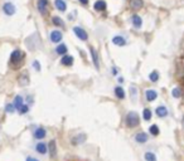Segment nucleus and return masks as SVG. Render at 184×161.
Returning a JSON list of instances; mask_svg holds the SVG:
<instances>
[{
    "label": "nucleus",
    "mask_w": 184,
    "mask_h": 161,
    "mask_svg": "<svg viewBox=\"0 0 184 161\" xmlns=\"http://www.w3.org/2000/svg\"><path fill=\"white\" fill-rule=\"evenodd\" d=\"M152 116H153V113H152V111H150L149 108H145L144 111H143V118L145 121H150L152 120Z\"/></svg>",
    "instance_id": "nucleus-27"
},
{
    "label": "nucleus",
    "mask_w": 184,
    "mask_h": 161,
    "mask_svg": "<svg viewBox=\"0 0 184 161\" xmlns=\"http://www.w3.org/2000/svg\"><path fill=\"white\" fill-rule=\"evenodd\" d=\"M145 97L148 102H153L158 98V92L155 89H146L145 91Z\"/></svg>",
    "instance_id": "nucleus-11"
},
{
    "label": "nucleus",
    "mask_w": 184,
    "mask_h": 161,
    "mask_svg": "<svg viewBox=\"0 0 184 161\" xmlns=\"http://www.w3.org/2000/svg\"><path fill=\"white\" fill-rule=\"evenodd\" d=\"M148 140H149V136L145 132H138L135 135V141L138 143H145V142H148Z\"/></svg>",
    "instance_id": "nucleus-12"
},
{
    "label": "nucleus",
    "mask_w": 184,
    "mask_h": 161,
    "mask_svg": "<svg viewBox=\"0 0 184 161\" xmlns=\"http://www.w3.org/2000/svg\"><path fill=\"white\" fill-rule=\"evenodd\" d=\"M172 96L175 97V98H180V96H182L180 89H179V88H174V89L172 91Z\"/></svg>",
    "instance_id": "nucleus-31"
},
{
    "label": "nucleus",
    "mask_w": 184,
    "mask_h": 161,
    "mask_svg": "<svg viewBox=\"0 0 184 161\" xmlns=\"http://www.w3.org/2000/svg\"><path fill=\"white\" fill-rule=\"evenodd\" d=\"M112 43H114L115 45L122 47V45L126 44V39H125L122 35H115V37L112 38Z\"/></svg>",
    "instance_id": "nucleus-21"
},
{
    "label": "nucleus",
    "mask_w": 184,
    "mask_h": 161,
    "mask_svg": "<svg viewBox=\"0 0 184 161\" xmlns=\"http://www.w3.org/2000/svg\"><path fill=\"white\" fill-rule=\"evenodd\" d=\"M73 61H74V58H73L72 55L66 54V55H63V57H62L61 63H62L63 65H66V67H70V65H72V64H73Z\"/></svg>",
    "instance_id": "nucleus-19"
},
{
    "label": "nucleus",
    "mask_w": 184,
    "mask_h": 161,
    "mask_svg": "<svg viewBox=\"0 0 184 161\" xmlns=\"http://www.w3.org/2000/svg\"><path fill=\"white\" fill-rule=\"evenodd\" d=\"M33 67H34L37 71H40V64L38 63V61H34V62H33Z\"/></svg>",
    "instance_id": "nucleus-34"
},
{
    "label": "nucleus",
    "mask_w": 184,
    "mask_h": 161,
    "mask_svg": "<svg viewBox=\"0 0 184 161\" xmlns=\"http://www.w3.org/2000/svg\"><path fill=\"white\" fill-rule=\"evenodd\" d=\"M144 6V2L143 0H130V8L134 10H139Z\"/></svg>",
    "instance_id": "nucleus-20"
},
{
    "label": "nucleus",
    "mask_w": 184,
    "mask_h": 161,
    "mask_svg": "<svg viewBox=\"0 0 184 161\" xmlns=\"http://www.w3.org/2000/svg\"><path fill=\"white\" fill-rule=\"evenodd\" d=\"M155 113H156V116L158 117H166L169 115V111H168V108H166L165 106H159V107H156V109H155Z\"/></svg>",
    "instance_id": "nucleus-15"
},
{
    "label": "nucleus",
    "mask_w": 184,
    "mask_h": 161,
    "mask_svg": "<svg viewBox=\"0 0 184 161\" xmlns=\"http://www.w3.org/2000/svg\"><path fill=\"white\" fill-rule=\"evenodd\" d=\"M54 6L57 10H60L62 13H64L67 10V4L64 0H54Z\"/></svg>",
    "instance_id": "nucleus-18"
},
{
    "label": "nucleus",
    "mask_w": 184,
    "mask_h": 161,
    "mask_svg": "<svg viewBox=\"0 0 184 161\" xmlns=\"http://www.w3.org/2000/svg\"><path fill=\"white\" fill-rule=\"evenodd\" d=\"M149 79L152 81V82H156L158 79H159V73H158V71H153L152 73L149 74Z\"/></svg>",
    "instance_id": "nucleus-29"
},
{
    "label": "nucleus",
    "mask_w": 184,
    "mask_h": 161,
    "mask_svg": "<svg viewBox=\"0 0 184 161\" xmlns=\"http://www.w3.org/2000/svg\"><path fill=\"white\" fill-rule=\"evenodd\" d=\"M87 136H86V133H77L76 136H73L71 142H72V145L74 146H77V145H82V143H85Z\"/></svg>",
    "instance_id": "nucleus-7"
},
{
    "label": "nucleus",
    "mask_w": 184,
    "mask_h": 161,
    "mask_svg": "<svg viewBox=\"0 0 184 161\" xmlns=\"http://www.w3.org/2000/svg\"><path fill=\"white\" fill-rule=\"evenodd\" d=\"M48 152H49V156L54 157L57 155V142L56 140H51L48 143Z\"/></svg>",
    "instance_id": "nucleus-10"
},
{
    "label": "nucleus",
    "mask_w": 184,
    "mask_h": 161,
    "mask_svg": "<svg viewBox=\"0 0 184 161\" xmlns=\"http://www.w3.org/2000/svg\"><path fill=\"white\" fill-rule=\"evenodd\" d=\"M13 105H14V107H15V109H19L23 105H24V98L22 97V96H15V98H14V102H13Z\"/></svg>",
    "instance_id": "nucleus-23"
},
{
    "label": "nucleus",
    "mask_w": 184,
    "mask_h": 161,
    "mask_svg": "<svg viewBox=\"0 0 184 161\" xmlns=\"http://www.w3.org/2000/svg\"><path fill=\"white\" fill-rule=\"evenodd\" d=\"M28 111H29V106H28V105H23V106H22V107L18 109L19 115H26Z\"/></svg>",
    "instance_id": "nucleus-30"
},
{
    "label": "nucleus",
    "mask_w": 184,
    "mask_h": 161,
    "mask_svg": "<svg viewBox=\"0 0 184 161\" xmlns=\"http://www.w3.org/2000/svg\"><path fill=\"white\" fill-rule=\"evenodd\" d=\"M63 35L61 30H52L51 34H49V39H51V42H53V43H61Z\"/></svg>",
    "instance_id": "nucleus-8"
},
{
    "label": "nucleus",
    "mask_w": 184,
    "mask_h": 161,
    "mask_svg": "<svg viewBox=\"0 0 184 161\" xmlns=\"http://www.w3.org/2000/svg\"><path fill=\"white\" fill-rule=\"evenodd\" d=\"M131 98L132 99H136V95H138V89H136V87L135 86H131Z\"/></svg>",
    "instance_id": "nucleus-33"
},
{
    "label": "nucleus",
    "mask_w": 184,
    "mask_h": 161,
    "mask_svg": "<svg viewBox=\"0 0 184 161\" xmlns=\"http://www.w3.org/2000/svg\"><path fill=\"white\" fill-rule=\"evenodd\" d=\"M14 109H15V107H14V105H13V103L6 105V107H5V112H8V113H13V112H14Z\"/></svg>",
    "instance_id": "nucleus-32"
},
{
    "label": "nucleus",
    "mask_w": 184,
    "mask_h": 161,
    "mask_svg": "<svg viewBox=\"0 0 184 161\" xmlns=\"http://www.w3.org/2000/svg\"><path fill=\"white\" fill-rule=\"evenodd\" d=\"M67 45L66 44H63V43H60L57 45V48H56V53L58 54V55H66L67 54Z\"/></svg>",
    "instance_id": "nucleus-22"
},
{
    "label": "nucleus",
    "mask_w": 184,
    "mask_h": 161,
    "mask_svg": "<svg viewBox=\"0 0 184 161\" xmlns=\"http://www.w3.org/2000/svg\"><path fill=\"white\" fill-rule=\"evenodd\" d=\"M52 23L56 25V27H60V28H63L64 27V23L61 18H58V16H53L52 18Z\"/></svg>",
    "instance_id": "nucleus-26"
},
{
    "label": "nucleus",
    "mask_w": 184,
    "mask_h": 161,
    "mask_svg": "<svg viewBox=\"0 0 184 161\" xmlns=\"http://www.w3.org/2000/svg\"><path fill=\"white\" fill-rule=\"evenodd\" d=\"M73 33H74V34H76V37H77L80 40H82V42H86V40L88 39L87 32L83 29V28H81V27H74V28H73Z\"/></svg>",
    "instance_id": "nucleus-3"
},
{
    "label": "nucleus",
    "mask_w": 184,
    "mask_h": 161,
    "mask_svg": "<svg viewBox=\"0 0 184 161\" xmlns=\"http://www.w3.org/2000/svg\"><path fill=\"white\" fill-rule=\"evenodd\" d=\"M94 8L96 12H105L106 8H107V4L105 0H97V2L94 4Z\"/></svg>",
    "instance_id": "nucleus-16"
},
{
    "label": "nucleus",
    "mask_w": 184,
    "mask_h": 161,
    "mask_svg": "<svg viewBox=\"0 0 184 161\" xmlns=\"http://www.w3.org/2000/svg\"><path fill=\"white\" fill-rule=\"evenodd\" d=\"M115 96L118 97L119 99H124L125 98V91H124V88L122 87H116L115 88Z\"/></svg>",
    "instance_id": "nucleus-24"
},
{
    "label": "nucleus",
    "mask_w": 184,
    "mask_h": 161,
    "mask_svg": "<svg viewBox=\"0 0 184 161\" xmlns=\"http://www.w3.org/2000/svg\"><path fill=\"white\" fill-rule=\"evenodd\" d=\"M46 136H47V130L44 127H37V129H34V131H33V137L38 141L43 140Z\"/></svg>",
    "instance_id": "nucleus-5"
},
{
    "label": "nucleus",
    "mask_w": 184,
    "mask_h": 161,
    "mask_svg": "<svg viewBox=\"0 0 184 161\" xmlns=\"http://www.w3.org/2000/svg\"><path fill=\"white\" fill-rule=\"evenodd\" d=\"M125 123H126L128 127H130V129H134V127H136L139 126L140 123V117L136 112H134V111H130L128 112L126 117H125Z\"/></svg>",
    "instance_id": "nucleus-1"
},
{
    "label": "nucleus",
    "mask_w": 184,
    "mask_h": 161,
    "mask_svg": "<svg viewBox=\"0 0 184 161\" xmlns=\"http://www.w3.org/2000/svg\"><path fill=\"white\" fill-rule=\"evenodd\" d=\"M144 159H145V161H156V156H155L154 152H152V151L145 152Z\"/></svg>",
    "instance_id": "nucleus-25"
},
{
    "label": "nucleus",
    "mask_w": 184,
    "mask_h": 161,
    "mask_svg": "<svg viewBox=\"0 0 184 161\" xmlns=\"http://www.w3.org/2000/svg\"><path fill=\"white\" fill-rule=\"evenodd\" d=\"M90 52H91V55H92V61H94V64H95V67L98 69L100 68V58H98V54H97V50L94 48V47H91L90 48Z\"/></svg>",
    "instance_id": "nucleus-13"
},
{
    "label": "nucleus",
    "mask_w": 184,
    "mask_h": 161,
    "mask_svg": "<svg viewBox=\"0 0 184 161\" xmlns=\"http://www.w3.org/2000/svg\"><path fill=\"white\" fill-rule=\"evenodd\" d=\"M48 6H49V2L48 0H37V8H38V12L44 15L48 12Z\"/></svg>",
    "instance_id": "nucleus-6"
},
{
    "label": "nucleus",
    "mask_w": 184,
    "mask_h": 161,
    "mask_svg": "<svg viewBox=\"0 0 184 161\" xmlns=\"http://www.w3.org/2000/svg\"><path fill=\"white\" fill-rule=\"evenodd\" d=\"M78 2H80L81 4H83V5H87V4H88V0H78Z\"/></svg>",
    "instance_id": "nucleus-36"
},
{
    "label": "nucleus",
    "mask_w": 184,
    "mask_h": 161,
    "mask_svg": "<svg viewBox=\"0 0 184 161\" xmlns=\"http://www.w3.org/2000/svg\"><path fill=\"white\" fill-rule=\"evenodd\" d=\"M131 23L136 29H139V28H141V25H143V19H141V16H139L138 14H134L131 16Z\"/></svg>",
    "instance_id": "nucleus-14"
},
{
    "label": "nucleus",
    "mask_w": 184,
    "mask_h": 161,
    "mask_svg": "<svg viewBox=\"0 0 184 161\" xmlns=\"http://www.w3.org/2000/svg\"><path fill=\"white\" fill-rule=\"evenodd\" d=\"M26 161H39V159H37V157H34V156H28Z\"/></svg>",
    "instance_id": "nucleus-35"
},
{
    "label": "nucleus",
    "mask_w": 184,
    "mask_h": 161,
    "mask_svg": "<svg viewBox=\"0 0 184 161\" xmlns=\"http://www.w3.org/2000/svg\"><path fill=\"white\" fill-rule=\"evenodd\" d=\"M34 150H36L37 154L44 156V155H47V152H48V145L44 143V142H42V141H38L34 145Z\"/></svg>",
    "instance_id": "nucleus-4"
},
{
    "label": "nucleus",
    "mask_w": 184,
    "mask_h": 161,
    "mask_svg": "<svg viewBox=\"0 0 184 161\" xmlns=\"http://www.w3.org/2000/svg\"><path fill=\"white\" fill-rule=\"evenodd\" d=\"M15 12H16V8H15V5H14L12 2L4 3V5H3V13H4L5 15L12 16V15L15 14Z\"/></svg>",
    "instance_id": "nucleus-2"
},
{
    "label": "nucleus",
    "mask_w": 184,
    "mask_h": 161,
    "mask_svg": "<svg viewBox=\"0 0 184 161\" xmlns=\"http://www.w3.org/2000/svg\"><path fill=\"white\" fill-rule=\"evenodd\" d=\"M23 54H22V50L20 49H14L13 53L10 54V62L12 63H18L20 59H22Z\"/></svg>",
    "instance_id": "nucleus-9"
},
{
    "label": "nucleus",
    "mask_w": 184,
    "mask_h": 161,
    "mask_svg": "<svg viewBox=\"0 0 184 161\" xmlns=\"http://www.w3.org/2000/svg\"><path fill=\"white\" fill-rule=\"evenodd\" d=\"M149 132H150V135H153V136H158L160 131H159V127L156 125H152L149 129Z\"/></svg>",
    "instance_id": "nucleus-28"
},
{
    "label": "nucleus",
    "mask_w": 184,
    "mask_h": 161,
    "mask_svg": "<svg viewBox=\"0 0 184 161\" xmlns=\"http://www.w3.org/2000/svg\"><path fill=\"white\" fill-rule=\"evenodd\" d=\"M18 83H19V86H22V87L29 84V75H28V73H26V72L22 73L19 75V78H18Z\"/></svg>",
    "instance_id": "nucleus-17"
}]
</instances>
